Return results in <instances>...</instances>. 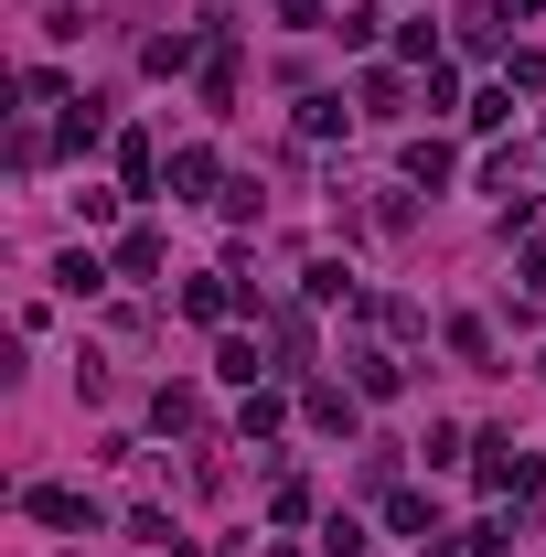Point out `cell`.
Returning <instances> with one entry per match:
<instances>
[{
    "label": "cell",
    "mask_w": 546,
    "mask_h": 557,
    "mask_svg": "<svg viewBox=\"0 0 546 557\" xmlns=\"http://www.w3.org/2000/svg\"><path fill=\"white\" fill-rule=\"evenodd\" d=\"M482 493H514L525 504V493H546V461L514 450V440H482Z\"/></svg>",
    "instance_id": "obj_1"
},
{
    "label": "cell",
    "mask_w": 546,
    "mask_h": 557,
    "mask_svg": "<svg viewBox=\"0 0 546 557\" xmlns=\"http://www.w3.org/2000/svg\"><path fill=\"white\" fill-rule=\"evenodd\" d=\"M33 515H44V525H97V504H86V493H65V483L33 493Z\"/></svg>",
    "instance_id": "obj_2"
},
{
    "label": "cell",
    "mask_w": 546,
    "mask_h": 557,
    "mask_svg": "<svg viewBox=\"0 0 546 557\" xmlns=\"http://www.w3.org/2000/svg\"><path fill=\"white\" fill-rule=\"evenodd\" d=\"M54 278H65L75 300H97V289H108V269H97V258H86V247H65V258H54Z\"/></svg>",
    "instance_id": "obj_3"
},
{
    "label": "cell",
    "mask_w": 546,
    "mask_h": 557,
    "mask_svg": "<svg viewBox=\"0 0 546 557\" xmlns=\"http://www.w3.org/2000/svg\"><path fill=\"white\" fill-rule=\"evenodd\" d=\"M408 183H450V139H408Z\"/></svg>",
    "instance_id": "obj_4"
},
{
    "label": "cell",
    "mask_w": 546,
    "mask_h": 557,
    "mask_svg": "<svg viewBox=\"0 0 546 557\" xmlns=\"http://www.w3.org/2000/svg\"><path fill=\"white\" fill-rule=\"evenodd\" d=\"M183 311H194V322H225V311H236V289H225V278H194V289H183Z\"/></svg>",
    "instance_id": "obj_5"
},
{
    "label": "cell",
    "mask_w": 546,
    "mask_h": 557,
    "mask_svg": "<svg viewBox=\"0 0 546 557\" xmlns=\"http://www.w3.org/2000/svg\"><path fill=\"white\" fill-rule=\"evenodd\" d=\"M461 44H472V54H493V44H504V11H493V0H472V11H461Z\"/></svg>",
    "instance_id": "obj_6"
},
{
    "label": "cell",
    "mask_w": 546,
    "mask_h": 557,
    "mask_svg": "<svg viewBox=\"0 0 546 557\" xmlns=\"http://www.w3.org/2000/svg\"><path fill=\"white\" fill-rule=\"evenodd\" d=\"M97 129H108V108H97V97H75V119H65V150H97Z\"/></svg>",
    "instance_id": "obj_7"
},
{
    "label": "cell",
    "mask_w": 546,
    "mask_h": 557,
    "mask_svg": "<svg viewBox=\"0 0 546 557\" xmlns=\"http://www.w3.org/2000/svg\"><path fill=\"white\" fill-rule=\"evenodd\" d=\"M119 269H129V278H150V269H161V236H150V225H129V247H119Z\"/></svg>",
    "instance_id": "obj_8"
},
{
    "label": "cell",
    "mask_w": 546,
    "mask_h": 557,
    "mask_svg": "<svg viewBox=\"0 0 546 557\" xmlns=\"http://www.w3.org/2000/svg\"><path fill=\"white\" fill-rule=\"evenodd\" d=\"M300 289H311V300H353V269H343V258H322V269L300 278Z\"/></svg>",
    "instance_id": "obj_9"
},
{
    "label": "cell",
    "mask_w": 546,
    "mask_h": 557,
    "mask_svg": "<svg viewBox=\"0 0 546 557\" xmlns=\"http://www.w3.org/2000/svg\"><path fill=\"white\" fill-rule=\"evenodd\" d=\"M450 354H472V364H493V322H472V311H461V322H450Z\"/></svg>",
    "instance_id": "obj_10"
},
{
    "label": "cell",
    "mask_w": 546,
    "mask_h": 557,
    "mask_svg": "<svg viewBox=\"0 0 546 557\" xmlns=\"http://www.w3.org/2000/svg\"><path fill=\"white\" fill-rule=\"evenodd\" d=\"M311 429H353V397L343 386H311Z\"/></svg>",
    "instance_id": "obj_11"
},
{
    "label": "cell",
    "mask_w": 546,
    "mask_h": 557,
    "mask_svg": "<svg viewBox=\"0 0 546 557\" xmlns=\"http://www.w3.org/2000/svg\"><path fill=\"white\" fill-rule=\"evenodd\" d=\"M525 278H536V289H546V247H525Z\"/></svg>",
    "instance_id": "obj_12"
}]
</instances>
